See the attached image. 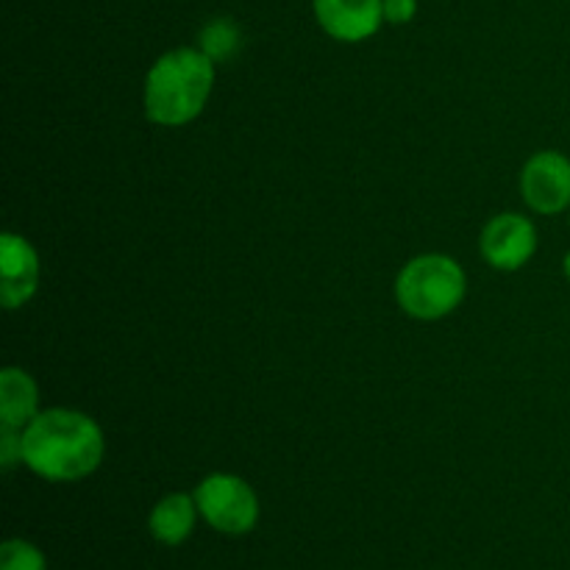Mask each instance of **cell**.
<instances>
[{
  "instance_id": "8fae6325",
  "label": "cell",
  "mask_w": 570,
  "mask_h": 570,
  "mask_svg": "<svg viewBox=\"0 0 570 570\" xmlns=\"http://www.w3.org/2000/svg\"><path fill=\"white\" fill-rule=\"evenodd\" d=\"M200 45L198 48L209 56L212 61H228L234 53H237L239 42H243V33H239L237 22L228 20V17H217V20L206 22L200 28Z\"/></svg>"
},
{
  "instance_id": "3957f363",
  "label": "cell",
  "mask_w": 570,
  "mask_h": 570,
  "mask_svg": "<svg viewBox=\"0 0 570 570\" xmlns=\"http://www.w3.org/2000/svg\"><path fill=\"white\" fill-rule=\"evenodd\" d=\"M465 271L445 254L415 256L395 278L399 306L415 321H440L451 315L465 298Z\"/></svg>"
},
{
  "instance_id": "5b68a950",
  "label": "cell",
  "mask_w": 570,
  "mask_h": 570,
  "mask_svg": "<svg viewBox=\"0 0 570 570\" xmlns=\"http://www.w3.org/2000/svg\"><path fill=\"white\" fill-rule=\"evenodd\" d=\"M523 200L538 215H560L570 209V159L557 150H540L521 173Z\"/></svg>"
},
{
  "instance_id": "52a82bcc",
  "label": "cell",
  "mask_w": 570,
  "mask_h": 570,
  "mask_svg": "<svg viewBox=\"0 0 570 570\" xmlns=\"http://www.w3.org/2000/svg\"><path fill=\"white\" fill-rule=\"evenodd\" d=\"M39 254L26 237L6 232L0 237V301L6 309H20L37 295Z\"/></svg>"
},
{
  "instance_id": "9c48e42d",
  "label": "cell",
  "mask_w": 570,
  "mask_h": 570,
  "mask_svg": "<svg viewBox=\"0 0 570 570\" xmlns=\"http://www.w3.org/2000/svg\"><path fill=\"white\" fill-rule=\"evenodd\" d=\"M198 518L200 512L198 504H195V495L170 493L150 510L148 529L154 540H159L161 546H181L195 532Z\"/></svg>"
},
{
  "instance_id": "ba28073f",
  "label": "cell",
  "mask_w": 570,
  "mask_h": 570,
  "mask_svg": "<svg viewBox=\"0 0 570 570\" xmlns=\"http://www.w3.org/2000/svg\"><path fill=\"white\" fill-rule=\"evenodd\" d=\"M323 31L340 42H362L384 22L382 0H312Z\"/></svg>"
},
{
  "instance_id": "30bf717a",
  "label": "cell",
  "mask_w": 570,
  "mask_h": 570,
  "mask_svg": "<svg viewBox=\"0 0 570 570\" xmlns=\"http://www.w3.org/2000/svg\"><path fill=\"white\" fill-rule=\"evenodd\" d=\"M39 415V387L22 367L0 373V426L26 429Z\"/></svg>"
},
{
  "instance_id": "9a60e30c",
  "label": "cell",
  "mask_w": 570,
  "mask_h": 570,
  "mask_svg": "<svg viewBox=\"0 0 570 570\" xmlns=\"http://www.w3.org/2000/svg\"><path fill=\"white\" fill-rule=\"evenodd\" d=\"M562 267H566V276H568V282H570V254L566 256V262H562Z\"/></svg>"
},
{
  "instance_id": "4fadbf2b",
  "label": "cell",
  "mask_w": 570,
  "mask_h": 570,
  "mask_svg": "<svg viewBox=\"0 0 570 570\" xmlns=\"http://www.w3.org/2000/svg\"><path fill=\"white\" fill-rule=\"evenodd\" d=\"M22 462V432L20 429L0 426V468L6 473L14 471Z\"/></svg>"
},
{
  "instance_id": "7a4b0ae2",
  "label": "cell",
  "mask_w": 570,
  "mask_h": 570,
  "mask_svg": "<svg viewBox=\"0 0 570 570\" xmlns=\"http://www.w3.org/2000/svg\"><path fill=\"white\" fill-rule=\"evenodd\" d=\"M212 87H215V61L204 50H167L145 78V115L156 126H187L206 109Z\"/></svg>"
},
{
  "instance_id": "277c9868",
  "label": "cell",
  "mask_w": 570,
  "mask_h": 570,
  "mask_svg": "<svg viewBox=\"0 0 570 570\" xmlns=\"http://www.w3.org/2000/svg\"><path fill=\"white\" fill-rule=\"evenodd\" d=\"M193 495L200 518L215 532L239 538V534L254 532V527L259 523V499L243 476L212 473L195 488Z\"/></svg>"
},
{
  "instance_id": "7c38bea8",
  "label": "cell",
  "mask_w": 570,
  "mask_h": 570,
  "mask_svg": "<svg viewBox=\"0 0 570 570\" xmlns=\"http://www.w3.org/2000/svg\"><path fill=\"white\" fill-rule=\"evenodd\" d=\"M0 570H48V560L33 543L11 538L0 546Z\"/></svg>"
},
{
  "instance_id": "6da1fadb",
  "label": "cell",
  "mask_w": 570,
  "mask_h": 570,
  "mask_svg": "<svg viewBox=\"0 0 570 570\" xmlns=\"http://www.w3.org/2000/svg\"><path fill=\"white\" fill-rule=\"evenodd\" d=\"M104 432L78 410H39L22 429V465L45 482H81L104 462Z\"/></svg>"
},
{
  "instance_id": "5bb4252c",
  "label": "cell",
  "mask_w": 570,
  "mask_h": 570,
  "mask_svg": "<svg viewBox=\"0 0 570 570\" xmlns=\"http://www.w3.org/2000/svg\"><path fill=\"white\" fill-rule=\"evenodd\" d=\"M382 9H384V22L406 26V22L415 20L417 0H382Z\"/></svg>"
},
{
  "instance_id": "8992f818",
  "label": "cell",
  "mask_w": 570,
  "mask_h": 570,
  "mask_svg": "<svg viewBox=\"0 0 570 570\" xmlns=\"http://www.w3.org/2000/svg\"><path fill=\"white\" fill-rule=\"evenodd\" d=\"M482 256L495 271H521L538 250V232L529 217L504 212L484 226Z\"/></svg>"
}]
</instances>
